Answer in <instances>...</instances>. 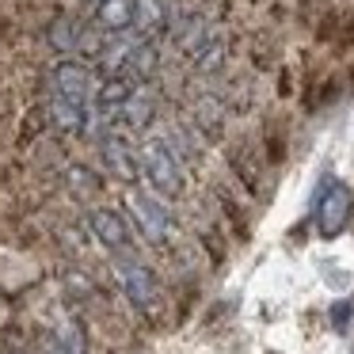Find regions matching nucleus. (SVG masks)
Returning <instances> with one entry per match:
<instances>
[{"label": "nucleus", "instance_id": "20e7f679", "mask_svg": "<svg viewBox=\"0 0 354 354\" xmlns=\"http://www.w3.org/2000/svg\"><path fill=\"white\" fill-rule=\"evenodd\" d=\"M130 214L138 217L141 232H145L153 244H164V240H168V214H164V206L153 198V194L133 191L130 194Z\"/></svg>", "mask_w": 354, "mask_h": 354}, {"label": "nucleus", "instance_id": "6e6552de", "mask_svg": "<svg viewBox=\"0 0 354 354\" xmlns=\"http://www.w3.org/2000/svg\"><path fill=\"white\" fill-rule=\"evenodd\" d=\"M46 354H84V335L77 324H62L46 335Z\"/></svg>", "mask_w": 354, "mask_h": 354}, {"label": "nucleus", "instance_id": "423d86ee", "mask_svg": "<svg viewBox=\"0 0 354 354\" xmlns=\"http://www.w3.org/2000/svg\"><path fill=\"white\" fill-rule=\"evenodd\" d=\"M88 229L100 236V244L115 248V252H126V248H130V225H126L122 214H115V209H92V214H88Z\"/></svg>", "mask_w": 354, "mask_h": 354}, {"label": "nucleus", "instance_id": "0eeeda50", "mask_svg": "<svg viewBox=\"0 0 354 354\" xmlns=\"http://www.w3.org/2000/svg\"><path fill=\"white\" fill-rule=\"evenodd\" d=\"M95 19H100V27H107L111 35L133 31V19H138V0H100V4H95Z\"/></svg>", "mask_w": 354, "mask_h": 354}, {"label": "nucleus", "instance_id": "9b49d317", "mask_svg": "<svg viewBox=\"0 0 354 354\" xmlns=\"http://www.w3.org/2000/svg\"><path fill=\"white\" fill-rule=\"evenodd\" d=\"M73 39H77V31H73L69 19H65V24H57V31H54V46H65V50H69V46H73Z\"/></svg>", "mask_w": 354, "mask_h": 354}, {"label": "nucleus", "instance_id": "4468645a", "mask_svg": "<svg viewBox=\"0 0 354 354\" xmlns=\"http://www.w3.org/2000/svg\"><path fill=\"white\" fill-rule=\"evenodd\" d=\"M88 4H92V8H95V4H100V0H88Z\"/></svg>", "mask_w": 354, "mask_h": 354}, {"label": "nucleus", "instance_id": "f257e3e1", "mask_svg": "<svg viewBox=\"0 0 354 354\" xmlns=\"http://www.w3.org/2000/svg\"><path fill=\"white\" fill-rule=\"evenodd\" d=\"M141 171H145V179H149V187H153V194H160V198H176V194L183 191L179 164H176L171 149L164 145L160 138H149L145 145H141Z\"/></svg>", "mask_w": 354, "mask_h": 354}, {"label": "nucleus", "instance_id": "7ed1b4c3", "mask_svg": "<svg viewBox=\"0 0 354 354\" xmlns=\"http://www.w3.org/2000/svg\"><path fill=\"white\" fill-rule=\"evenodd\" d=\"M346 221H351V191L343 183H328V191L316 202V229L331 240L346 229Z\"/></svg>", "mask_w": 354, "mask_h": 354}, {"label": "nucleus", "instance_id": "ddd939ff", "mask_svg": "<svg viewBox=\"0 0 354 354\" xmlns=\"http://www.w3.org/2000/svg\"><path fill=\"white\" fill-rule=\"evenodd\" d=\"M0 354H31V351H27V346H16V343H4V346H0Z\"/></svg>", "mask_w": 354, "mask_h": 354}, {"label": "nucleus", "instance_id": "f03ea898", "mask_svg": "<svg viewBox=\"0 0 354 354\" xmlns=\"http://www.w3.org/2000/svg\"><path fill=\"white\" fill-rule=\"evenodd\" d=\"M115 274H118L122 293L130 297L133 308L149 313V308L156 305V278H153V270H149V267H141L138 259H130V255H118V259H115Z\"/></svg>", "mask_w": 354, "mask_h": 354}, {"label": "nucleus", "instance_id": "1a4fd4ad", "mask_svg": "<svg viewBox=\"0 0 354 354\" xmlns=\"http://www.w3.org/2000/svg\"><path fill=\"white\" fill-rule=\"evenodd\" d=\"M156 27H164V8L160 0H138V19H133V31H156Z\"/></svg>", "mask_w": 354, "mask_h": 354}, {"label": "nucleus", "instance_id": "39448f33", "mask_svg": "<svg viewBox=\"0 0 354 354\" xmlns=\"http://www.w3.org/2000/svg\"><path fill=\"white\" fill-rule=\"evenodd\" d=\"M54 95L62 100H77V103H92V73L84 65H73V62H62L54 69Z\"/></svg>", "mask_w": 354, "mask_h": 354}, {"label": "nucleus", "instance_id": "f8f14e48", "mask_svg": "<svg viewBox=\"0 0 354 354\" xmlns=\"http://www.w3.org/2000/svg\"><path fill=\"white\" fill-rule=\"evenodd\" d=\"M331 324H335L339 331H346V324H351V305H346V301L331 308Z\"/></svg>", "mask_w": 354, "mask_h": 354}, {"label": "nucleus", "instance_id": "9d476101", "mask_svg": "<svg viewBox=\"0 0 354 354\" xmlns=\"http://www.w3.org/2000/svg\"><path fill=\"white\" fill-rule=\"evenodd\" d=\"M103 153H107V160H111V168L118 171V176H133V160H130V153H126V141H118V138H111L107 141V149H103Z\"/></svg>", "mask_w": 354, "mask_h": 354}]
</instances>
